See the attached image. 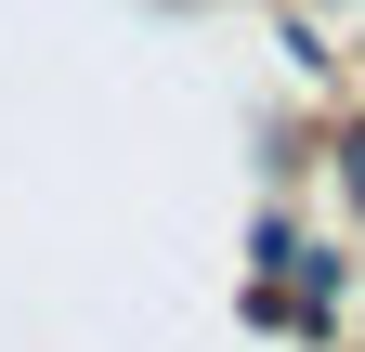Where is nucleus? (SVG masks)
Listing matches in <instances>:
<instances>
[{
  "label": "nucleus",
  "mask_w": 365,
  "mask_h": 352,
  "mask_svg": "<svg viewBox=\"0 0 365 352\" xmlns=\"http://www.w3.org/2000/svg\"><path fill=\"white\" fill-rule=\"evenodd\" d=\"M352 183H365V144H352Z\"/></svg>",
  "instance_id": "obj_1"
}]
</instances>
